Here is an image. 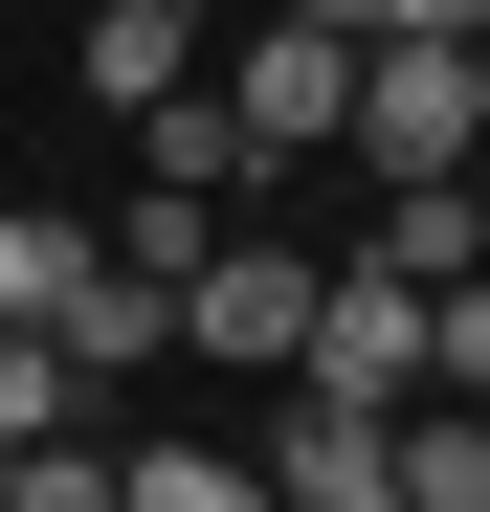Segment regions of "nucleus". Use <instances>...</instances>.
I'll use <instances>...</instances> for the list:
<instances>
[{
    "label": "nucleus",
    "instance_id": "1",
    "mask_svg": "<svg viewBox=\"0 0 490 512\" xmlns=\"http://www.w3.org/2000/svg\"><path fill=\"white\" fill-rule=\"evenodd\" d=\"M468 134H490V45H357L335 156H379V179H468Z\"/></svg>",
    "mask_w": 490,
    "mask_h": 512
},
{
    "label": "nucleus",
    "instance_id": "2",
    "mask_svg": "<svg viewBox=\"0 0 490 512\" xmlns=\"http://www.w3.org/2000/svg\"><path fill=\"white\" fill-rule=\"evenodd\" d=\"M201 90H223V134H245V179H290V156H335V90H357V23H290V0H268V23H245V45L201 67Z\"/></svg>",
    "mask_w": 490,
    "mask_h": 512
},
{
    "label": "nucleus",
    "instance_id": "3",
    "mask_svg": "<svg viewBox=\"0 0 490 512\" xmlns=\"http://www.w3.org/2000/svg\"><path fill=\"white\" fill-rule=\"evenodd\" d=\"M290 334H312V245H290V223H223L201 268H179V357H223V379H290Z\"/></svg>",
    "mask_w": 490,
    "mask_h": 512
},
{
    "label": "nucleus",
    "instance_id": "4",
    "mask_svg": "<svg viewBox=\"0 0 490 512\" xmlns=\"http://www.w3.org/2000/svg\"><path fill=\"white\" fill-rule=\"evenodd\" d=\"M290 379H312V401H424V290H401V268H312Z\"/></svg>",
    "mask_w": 490,
    "mask_h": 512
},
{
    "label": "nucleus",
    "instance_id": "5",
    "mask_svg": "<svg viewBox=\"0 0 490 512\" xmlns=\"http://www.w3.org/2000/svg\"><path fill=\"white\" fill-rule=\"evenodd\" d=\"M156 90H201V0H90V112L134 134Z\"/></svg>",
    "mask_w": 490,
    "mask_h": 512
},
{
    "label": "nucleus",
    "instance_id": "6",
    "mask_svg": "<svg viewBox=\"0 0 490 512\" xmlns=\"http://www.w3.org/2000/svg\"><path fill=\"white\" fill-rule=\"evenodd\" d=\"M45 334H67V379H156V357H179V290H156V268H112V245H90V290H67Z\"/></svg>",
    "mask_w": 490,
    "mask_h": 512
},
{
    "label": "nucleus",
    "instance_id": "7",
    "mask_svg": "<svg viewBox=\"0 0 490 512\" xmlns=\"http://www.w3.org/2000/svg\"><path fill=\"white\" fill-rule=\"evenodd\" d=\"M357 268H401V290H468V268H490V201H468V179H379Z\"/></svg>",
    "mask_w": 490,
    "mask_h": 512
},
{
    "label": "nucleus",
    "instance_id": "8",
    "mask_svg": "<svg viewBox=\"0 0 490 512\" xmlns=\"http://www.w3.org/2000/svg\"><path fill=\"white\" fill-rule=\"evenodd\" d=\"M379 490L401 512H490V423L468 401H379Z\"/></svg>",
    "mask_w": 490,
    "mask_h": 512
},
{
    "label": "nucleus",
    "instance_id": "9",
    "mask_svg": "<svg viewBox=\"0 0 490 512\" xmlns=\"http://www.w3.org/2000/svg\"><path fill=\"white\" fill-rule=\"evenodd\" d=\"M134 179H179V201H245V134H223V90H156V112H134Z\"/></svg>",
    "mask_w": 490,
    "mask_h": 512
},
{
    "label": "nucleus",
    "instance_id": "10",
    "mask_svg": "<svg viewBox=\"0 0 490 512\" xmlns=\"http://www.w3.org/2000/svg\"><path fill=\"white\" fill-rule=\"evenodd\" d=\"M112 512H268L245 446H112Z\"/></svg>",
    "mask_w": 490,
    "mask_h": 512
},
{
    "label": "nucleus",
    "instance_id": "11",
    "mask_svg": "<svg viewBox=\"0 0 490 512\" xmlns=\"http://www.w3.org/2000/svg\"><path fill=\"white\" fill-rule=\"evenodd\" d=\"M67 290H90V223H45V201H0V312H23V334H45Z\"/></svg>",
    "mask_w": 490,
    "mask_h": 512
},
{
    "label": "nucleus",
    "instance_id": "12",
    "mask_svg": "<svg viewBox=\"0 0 490 512\" xmlns=\"http://www.w3.org/2000/svg\"><path fill=\"white\" fill-rule=\"evenodd\" d=\"M90 245H112V268H156V290H179V268H201V245H223V201H179V179H134V201H112Z\"/></svg>",
    "mask_w": 490,
    "mask_h": 512
},
{
    "label": "nucleus",
    "instance_id": "13",
    "mask_svg": "<svg viewBox=\"0 0 490 512\" xmlns=\"http://www.w3.org/2000/svg\"><path fill=\"white\" fill-rule=\"evenodd\" d=\"M45 423H90V379H67V334L0 312V446H45Z\"/></svg>",
    "mask_w": 490,
    "mask_h": 512
},
{
    "label": "nucleus",
    "instance_id": "14",
    "mask_svg": "<svg viewBox=\"0 0 490 512\" xmlns=\"http://www.w3.org/2000/svg\"><path fill=\"white\" fill-rule=\"evenodd\" d=\"M0 512H112V446H90V423H45V446H0Z\"/></svg>",
    "mask_w": 490,
    "mask_h": 512
},
{
    "label": "nucleus",
    "instance_id": "15",
    "mask_svg": "<svg viewBox=\"0 0 490 512\" xmlns=\"http://www.w3.org/2000/svg\"><path fill=\"white\" fill-rule=\"evenodd\" d=\"M357 45H490V0H357Z\"/></svg>",
    "mask_w": 490,
    "mask_h": 512
}]
</instances>
